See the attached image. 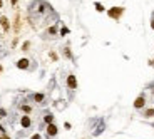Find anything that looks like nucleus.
Listing matches in <instances>:
<instances>
[{"label":"nucleus","mask_w":154,"mask_h":139,"mask_svg":"<svg viewBox=\"0 0 154 139\" xmlns=\"http://www.w3.org/2000/svg\"><path fill=\"white\" fill-rule=\"evenodd\" d=\"M2 7H4V0H0V9H2Z\"/></svg>","instance_id":"nucleus-28"},{"label":"nucleus","mask_w":154,"mask_h":139,"mask_svg":"<svg viewBox=\"0 0 154 139\" xmlns=\"http://www.w3.org/2000/svg\"><path fill=\"white\" fill-rule=\"evenodd\" d=\"M64 127H65V129H70L72 126H70V122H64Z\"/></svg>","instance_id":"nucleus-26"},{"label":"nucleus","mask_w":154,"mask_h":139,"mask_svg":"<svg viewBox=\"0 0 154 139\" xmlns=\"http://www.w3.org/2000/svg\"><path fill=\"white\" fill-rule=\"evenodd\" d=\"M151 126H153V127H154V122H151Z\"/></svg>","instance_id":"nucleus-32"},{"label":"nucleus","mask_w":154,"mask_h":139,"mask_svg":"<svg viewBox=\"0 0 154 139\" xmlns=\"http://www.w3.org/2000/svg\"><path fill=\"white\" fill-rule=\"evenodd\" d=\"M54 121H56V116L52 112H45V116H44V124L49 126V124H54Z\"/></svg>","instance_id":"nucleus-12"},{"label":"nucleus","mask_w":154,"mask_h":139,"mask_svg":"<svg viewBox=\"0 0 154 139\" xmlns=\"http://www.w3.org/2000/svg\"><path fill=\"white\" fill-rule=\"evenodd\" d=\"M13 30H15V34H19V30H20V15H15V20H13Z\"/></svg>","instance_id":"nucleus-15"},{"label":"nucleus","mask_w":154,"mask_h":139,"mask_svg":"<svg viewBox=\"0 0 154 139\" xmlns=\"http://www.w3.org/2000/svg\"><path fill=\"white\" fill-rule=\"evenodd\" d=\"M30 139H42V136H40V134H38V132H37V134L30 136Z\"/></svg>","instance_id":"nucleus-22"},{"label":"nucleus","mask_w":154,"mask_h":139,"mask_svg":"<svg viewBox=\"0 0 154 139\" xmlns=\"http://www.w3.org/2000/svg\"><path fill=\"white\" fill-rule=\"evenodd\" d=\"M57 134H59V127H57L56 122H54V124H49V126H45V136H47V139H54Z\"/></svg>","instance_id":"nucleus-7"},{"label":"nucleus","mask_w":154,"mask_h":139,"mask_svg":"<svg viewBox=\"0 0 154 139\" xmlns=\"http://www.w3.org/2000/svg\"><path fill=\"white\" fill-rule=\"evenodd\" d=\"M49 57H50V59L54 60V62H57V60H59V55H57L54 51H50V52H49Z\"/></svg>","instance_id":"nucleus-19"},{"label":"nucleus","mask_w":154,"mask_h":139,"mask_svg":"<svg viewBox=\"0 0 154 139\" xmlns=\"http://www.w3.org/2000/svg\"><path fill=\"white\" fill-rule=\"evenodd\" d=\"M142 117H144V119H151V117H154V107H147V109L142 111Z\"/></svg>","instance_id":"nucleus-14"},{"label":"nucleus","mask_w":154,"mask_h":139,"mask_svg":"<svg viewBox=\"0 0 154 139\" xmlns=\"http://www.w3.org/2000/svg\"><path fill=\"white\" fill-rule=\"evenodd\" d=\"M65 84H67V87L70 89V91H76V89H77V77L74 76V74H69Z\"/></svg>","instance_id":"nucleus-8"},{"label":"nucleus","mask_w":154,"mask_h":139,"mask_svg":"<svg viewBox=\"0 0 154 139\" xmlns=\"http://www.w3.org/2000/svg\"><path fill=\"white\" fill-rule=\"evenodd\" d=\"M2 71H4V67H2V65H0V72H2Z\"/></svg>","instance_id":"nucleus-31"},{"label":"nucleus","mask_w":154,"mask_h":139,"mask_svg":"<svg viewBox=\"0 0 154 139\" xmlns=\"http://www.w3.org/2000/svg\"><path fill=\"white\" fill-rule=\"evenodd\" d=\"M57 35H59V22H54L52 25H49L47 29L44 30L40 37H42L44 40H50V39H56Z\"/></svg>","instance_id":"nucleus-3"},{"label":"nucleus","mask_w":154,"mask_h":139,"mask_svg":"<svg viewBox=\"0 0 154 139\" xmlns=\"http://www.w3.org/2000/svg\"><path fill=\"white\" fill-rule=\"evenodd\" d=\"M0 117H7V111L5 109H0Z\"/></svg>","instance_id":"nucleus-21"},{"label":"nucleus","mask_w":154,"mask_h":139,"mask_svg":"<svg viewBox=\"0 0 154 139\" xmlns=\"http://www.w3.org/2000/svg\"><path fill=\"white\" fill-rule=\"evenodd\" d=\"M146 104H147V99H146V94L142 92V94H139V96L134 99V109L136 111H142L146 107Z\"/></svg>","instance_id":"nucleus-6"},{"label":"nucleus","mask_w":154,"mask_h":139,"mask_svg":"<svg viewBox=\"0 0 154 139\" xmlns=\"http://www.w3.org/2000/svg\"><path fill=\"white\" fill-rule=\"evenodd\" d=\"M147 65H149V67H153V69H154V59H149V60H147Z\"/></svg>","instance_id":"nucleus-24"},{"label":"nucleus","mask_w":154,"mask_h":139,"mask_svg":"<svg viewBox=\"0 0 154 139\" xmlns=\"http://www.w3.org/2000/svg\"><path fill=\"white\" fill-rule=\"evenodd\" d=\"M67 34H69V29L65 25H62V27H60V30H59V37H65Z\"/></svg>","instance_id":"nucleus-17"},{"label":"nucleus","mask_w":154,"mask_h":139,"mask_svg":"<svg viewBox=\"0 0 154 139\" xmlns=\"http://www.w3.org/2000/svg\"><path fill=\"white\" fill-rule=\"evenodd\" d=\"M62 55H64L65 59H69V60H74V54H72V51L69 49V45L62 47Z\"/></svg>","instance_id":"nucleus-13"},{"label":"nucleus","mask_w":154,"mask_h":139,"mask_svg":"<svg viewBox=\"0 0 154 139\" xmlns=\"http://www.w3.org/2000/svg\"><path fill=\"white\" fill-rule=\"evenodd\" d=\"M29 17H30V25H32V22H38V20H44V24L49 25L50 24L49 19L57 17V13L54 12L50 4L44 2V0H35L29 5Z\"/></svg>","instance_id":"nucleus-1"},{"label":"nucleus","mask_w":154,"mask_h":139,"mask_svg":"<svg viewBox=\"0 0 154 139\" xmlns=\"http://www.w3.org/2000/svg\"><path fill=\"white\" fill-rule=\"evenodd\" d=\"M0 132H2V134H4V136H7V131H5V127L2 126V124H0Z\"/></svg>","instance_id":"nucleus-23"},{"label":"nucleus","mask_w":154,"mask_h":139,"mask_svg":"<svg viewBox=\"0 0 154 139\" xmlns=\"http://www.w3.org/2000/svg\"><path fill=\"white\" fill-rule=\"evenodd\" d=\"M151 92H153V97H154V87H153V89H151Z\"/></svg>","instance_id":"nucleus-30"},{"label":"nucleus","mask_w":154,"mask_h":139,"mask_svg":"<svg viewBox=\"0 0 154 139\" xmlns=\"http://www.w3.org/2000/svg\"><path fill=\"white\" fill-rule=\"evenodd\" d=\"M124 7H112V9H107V15L114 20H121L122 13H124Z\"/></svg>","instance_id":"nucleus-5"},{"label":"nucleus","mask_w":154,"mask_h":139,"mask_svg":"<svg viewBox=\"0 0 154 139\" xmlns=\"http://www.w3.org/2000/svg\"><path fill=\"white\" fill-rule=\"evenodd\" d=\"M0 25H2L4 32H9V30H10V22H9V19L5 17V15H2V17H0Z\"/></svg>","instance_id":"nucleus-11"},{"label":"nucleus","mask_w":154,"mask_h":139,"mask_svg":"<svg viewBox=\"0 0 154 139\" xmlns=\"http://www.w3.org/2000/svg\"><path fill=\"white\" fill-rule=\"evenodd\" d=\"M30 99H32L34 102H37V104H45V94H44V92L30 94Z\"/></svg>","instance_id":"nucleus-9"},{"label":"nucleus","mask_w":154,"mask_h":139,"mask_svg":"<svg viewBox=\"0 0 154 139\" xmlns=\"http://www.w3.org/2000/svg\"><path fill=\"white\" fill-rule=\"evenodd\" d=\"M19 109H20L22 112H25V114H30V112H32V106H29V104H20V106H19Z\"/></svg>","instance_id":"nucleus-16"},{"label":"nucleus","mask_w":154,"mask_h":139,"mask_svg":"<svg viewBox=\"0 0 154 139\" xmlns=\"http://www.w3.org/2000/svg\"><path fill=\"white\" fill-rule=\"evenodd\" d=\"M29 49H30V42H29V40H25V42L22 44V49H20V51L27 52V51H29Z\"/></svg>","instance_id":"nucleus-20"},{"label":"nucleus","mask_w":154,"mask_h":139,"mask_svg":"<svg viewBox=\"0 0 154 139\" xmlns=\"http://www.w3.org/2000/svg\"><path fill=\"white\" fill-rule=\"evenodd\" d=\"M89 124H94V126L90 127V129H92V136H94V138L101 136L104 132V129H106V121H104V119H101V117L90 119Z\"/></svg>","instance_id":"nucleus-2"},{"label":"nucleus","mask_w":154,"mask_h":139,"mask_svg":"<svg viewBox=\"0 0 154 139\" xmlns=\"http://www.w3.org/2000/svg\"><path fill=\"white\" fill-rule=\"evenodd\" d=\"M94 7H96V10H97V12H104V5L101 4V2H94Z\"/></svg>","instance_id":"nucleus-18"},{"label":"nucleus","mask_w":154,"mask_h":139,"mask_svg":"<svg viewBox=\"0 0 154 139\" xmlns=\"http://www.w3.org/2000/svg\"><path fill=\"white\" fill-rule=\"evenodd\" d=\"M10 4H12V7H15L19 4V0H10Z\"/></svg>","instance_id":"nucleus-27"},{"label":"nucleus","mask_w":154,"mask_h":139,"mask_svg":"<svg viewBox=\"0 0 154 139\" xmlns=\"http://www.w3.org/2000/svg\"><path fill=\"white\" fill-rule=\"evenodd\" d=\"M151 29L154 30V13H153V17H151Z\"/></svg>","instance_id":"nucleus-25"},{"label":"nucleus","mask_w":154,"mask_h":139,"mask_svg":"<svg viewBox=\"0 0 154 139\" xmlns=\"http://www.w3.org/2000/svg\"><path fill=\"white\" fill-rule=\"evenodd\" d=\"M0 139H10V138H9V136H2Z\"/></svg>","instance_id":"nucleus-29"},{"label":"nucleus","mask_w":154,"mask_h":139,"mask_svg":"<svg viewBox=\"0 0 154 139\" xmlns=\"http://www.w3.org/2000/svg\"><path fill=\"white\" fill-rule=\"evenodd\" d=\"M20 126H22V129H30L32 127V117H30L29 114L20 117Z\"/></svg>","instance_id":"nucleus-10"},{"label":"nucleus","mask_w":154,"mask_h":139,"mask_svg":"<svg viewBox=\"0 0 154 139\" xmlns=\"http://www.w3.org/2000/svg\"><path fill=\"white\" fill-rule=\"evenodd\" d=\"M17 69H20V71H34L35 65H32V60L27 59V57H22V59L17 60Z\"/></svg>","instance_id":"nucleus-4"}]
</instances>
